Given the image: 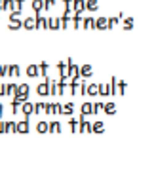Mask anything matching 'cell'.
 <instances>
[{"mask_svg": "<svg viewBox=\"0 0 154 169\" xmlns=\"http://www.w3.org/2000/svg\"><path fill=\"white\" fill-rule=\"evenodd\" d=\"M76 131H78V133H90L91 131V126H90V122H86V116L82 114L80 116V120H78V129H76Z\"/></svg>", "mask_w": 154, "mask_h": 169, "instance_id": "6da1fadb", "label": "cell"}, {"mask_svg": "<svg viewBox=\"0 0 154 169\" xmlns=\"http://www.w3.org/2000/svg\"><path fill=\"white\" fill-rule=\"evenodd\" d=\"M44 30V29H48V25H46V17H42V12L40 14H36L34 15V30Z\"/></svg>", "mask_w": 154, "mask_h": 169, "instance_id": "7a4b0ae2", "label": "cell"}, {"mask_svg": "<svg viewBox=\"0 0 154 169\" xmlns=\"http://www.w3.org/2000/svg\"><path fill=\"white\" fill-rule=\"evenodd\" d=\"M6 74L12 76V78H19V76H21L19 65H6Z\"/></svg>", "mask_w": 154, "mask_h": 169, "instance_id": "3957f363", "label": "cell"}, {"mask_svg": "<svg viewBox=\"0 0 154 169\" xmlns=\"http://www.w3.org/2000/svg\"><path fill=\"white\" fill-rule=\"evenodd\" d=\"M36 93H38L40 97H46V95H50V78H46V82H44V84H40V86L36 87Z\"/></svg>", "mask_w": 154, "mask_h": 169, "instance_id": "277c9868", "label": "cell"}, {"mask_svg": "<svg viewBox=\"0 0 154 169\" xmlns=\"http://www.w3.org/2000/svg\"><path fill=\"white\" fill-rule=\"evenodd\" d=\"M72 12L78 15L82 12H86V0H72Z\"/></svg>", "mask_w": 154, "mask_h": 169, "instance_id": "5b68a950", "label": "cell"}, {"mask_svg": "<svg viewBox=\"0 0 154 169\" xmlns=\"http://www.w3.org/2000/svg\"><path fill=\"white\" fill-rule=\"evenodd\" d=\"M93 30H107V17L101 15L93 21Z\"/></svg>", "mask_w": 154, "mask_h": 169, "instance_id": "8992f818", "label": "cell"}, {"mask_svg": "<svg viewBox=\"0 0 154 169\" xmlns=\"http://www.w3.org/2000/svg\"><path fill=\"white\" fill-rule=\"evenodd\" d=\"M15 133H21V135L29 133V118H25L23 122H17L15 123Z\"/></svg>", "mask_w": 154, "mask_h": 169, "instance_id": "52a82bcc", "label": "cell"}, {"mask_svg": "<svg viewBox=\"0 0 154 169\" xmlns=\"http://www.w3.org/2000/svg\"><path fill=\"white\" fill-rule=\"evenodd\" d=\"M59 110H61L59 103H48L44 107V112H48V114H59Z\"/></svg>", "mask_w": 154, "mask_h": 169, "instance_id": "ba28073f", "label": "cell"}, {"mask_svg": "<svg viewBox=\"0 0 154 169\" xmlns=\"http://www.w3.org/2000/svg\"><path fill=\"white\" fill-rule=\"evenodd\" d=\"M46 25H48L50 30H57V29H61L59 19H55V17H48V19H46Z\"/></svg>", "mask_w": 154, "mask_h": 169, "instance_id": "9c48e42d", "label": "cell"}, {"mask_svg": "<svg viewBox=\"0 0 154 169\" xmlns=\"http://www.w3.org/2000/svg\"><path fill=\"white\" fill-rule=\"evenodd\" d=\"M32 108H34V105H32V103H29V101H23V103H21V110H23L25 118H29V116L32 114Z\"/></svg>", "mask_w": 154, "mask_h": 169, "instance_id": "30bf717a", "label": "cell"}, {"mask_svg": "<svg viewBox=\"0 0 154 169\" xmlns=\"http://www.w3.org/2000/svg\"><path fill=\"white\" fill-rule=\"evenodd\" d=\"M27 76H29V78H38V76H40L38 65H29V66H27Z\"/></svg>", "mask_w": 154, "mask_h": 169, "instance_id": "8fae6325", "label": "cell"}, {"mask_svg": "<svg viewBox=\"0 0 154 169\" xmlns=\"http://www.w3.org/2000/svg\"><path fill=\"white\" fill-rule=\"evenodd\" d=\"M74 112V105L72 103H67V105H61V110H59V114H65V116H71Z\"/></svg>", "mask_w": 154, "mask_h": 169, "instance_id": "7c38bea8", "label": "cell"}, {"mask_svg": "<svg viewBox=\"0 0 154 169\" xmlns=\"http://www.w3.org/2000/svg\"><path fill=\"white\" fill-rule=\"evenodd\" d=\"M101 110H105L108 116H114L116 114V105L114 103H103V108Z\"/></svg>", "mask_w": 154, "mask_h": 169, "instance_id": "4fadbf2b", "label": "cell"}, {"mask_svg": "<svg viewBox=\"0 0 154 169\" xmlns=\"http://www.w3.org/2000/svg\"><path fill=\"white\" fill-rule=\"evenodd\" d=\"M21 27L23 29H27V30H34V17H27L25 21H21Z\"/></svg>", "mask_w": 154, "mask_h": 169, "instance_id": "5bb4252c", "label": "cell"}, {"mask_svg": "<svg viewBox=\"0 0 154 169\" xmlns=\"http://www.w3.org/2000/svg\"><path fill=\"white\" fill-rule=\"evenodd\" d=\"M48 133H61V123L59 122H48Z\"/></svg>", "mask_w": 154, "mask_h": 169, "instance_id": "9a60e30c", "label": "cell"}, {"mask_svg": "<svg viewBox=\"0 0 154 169\" xmlns=\"http://www.w3.org/2000/svg\"><path fill=\"white\" fill-rule=\"evenodd\" d=\"M78 72H80V76H91L93 69H91V65H82V66H78Z\"/></svg>", "mask_w": 154, "mask_h": 169, "instance_id": "2e32d148", "label": "cell"}, {"mask_svg": "<svg viewBox=\"0 0 154 169\" xmlns=\"http://www.w3.org/2000/svg\"><path fill=\"white\" fill-rule=\"evenodd\" d=\"M99 8V0H86V10L87 12H97Z\"/></svg>", "mask_w": 154, "mask_h": 169, "instance_id": "e0dca14e", "label": "cell"}, {"mask_svg": "<svg viewBox=\"0 0 154 169\" xmlns=\"http://www.w3.org/2000/svg\"><path fill=\"white\" fill-rule=\"evenodd\" d=\"M107 91L108 95H116V76L111 78V84H107Z\"/></svg>", "mask_w": 154, "mask_h": 169, "instance_id": "ac0fdd59", "label": "cell"}, {"mask_svg": "<svg viewBox=\"0 0 154 169\" xmlns=\"http://www.w3.org/2000/svg\"><path fill=\"white\" fill-rule=\"evenodd\" d=\"M32 10H34V14H40L44 10V0H32Z\"/></svg>", "mask_w": 154, "mask_h": 169, "instance_id": "d6986e66", "label": "cell"}, {"mask_svg": "<svg viewBox=\"0 0 154 169\" xmlns=\"http://www.w3.org/2000/svg\"><path fill=\"white\" fill-rule=\"evenodd\" d=\"M10 29H12V30L21 29V19L19 17H10Z\"/></svg>", "mask_w": 154, "mask_h": 169, "instance_id": "ffe728a7", "label": "cell"}, {"mask_svg": "<svg viewBox=\"0 0 154 169\" xmlns=\"http://www.w3.org/2000/svg\"><path fill=\"white\" fill-rule=\"evenodd\" d=\"M2 10H6V12H14L15 10L14 0H2Z\"/></svg>", "mask_w": 154, "mask_h": 169, "instance_id": "44dd1931", "label": "cell"}, {"mask_svg": "<svg viewBox=\"0 0 154 169\" xmlns=\"http://www.w3.org/2000/svg\"><path fill=\"white\" fill-rule=\"evenodd\" d=\"M91 131H93V133H103V131H105V123H103V122H93Z\"/></svg>", "mask_w": 154, "mask_h": 169, "instance_id": "7402d4cb", "label": "cell"}, {"mask_svg": "<svg viewBox=\"0 0 154 169\" xmlns=\"http://www.w3.org/2000/svg\"><path fill=\"white\" fill-rule=\"evenodd\" d=\"M38 69H40V74H42L44 78H48V69H50V65H48V61H42V63L38 65Z\"/></svg>", "mask_w": 154, "mask_h": 169, "instance_id": "603a6c76", "label": "cell"}, {"mask_svg": "<svg viewBox=\"0 0 154 169\" xmlns=\"http://www.w3.org/2000/svg\"><path fill=\"white\" fill-rule=\"evenodd\" d=\"M93 21H95V19H93V17H90V15H87V17H84V19H82V25H84V29H86V30H87V29H93Z\"/></svg>", "mask_w": 154, "mask_h": 169, "instance_id": "cb8c5ba5", "label": "cell"}, {"mask_svg": "<svg viewBox=\"0 0 154 169\" xmlns=\"http://www.w3.org/2000/svg\"><path fill=\"white\" fill-rule=\"evenodd\" d=\"M15 89H17V84H10V86H4V95H10L12 97L15 93Z\"/></svg>", "mask_w": 154, "mask_h": 169, "instance_id": "d4e9b609", "label": "cell"}, {"mask_svg": "<svg viewBox=\"0 0 154 169\" xmlns=\"http://www.w3.org/2000/svg\"><path fill=\"white\" fill-rule=\"evenodd\" d=\"M4 133H15V122H4Z\"/></svg>", "mask_w": 154, "mask_h": 169, "instance_id": "484cf974", "label": "cell"}, {"mask_svg": "<svg viewBox=\"0 0 154 169\" xmlns=\"http://www.w3.org/2000/svg\"><path fill=\"white\" fill-rule=\"evenodd\" d=\"M69 21H71V15L63 14V15H61V19H59V23H61V29H67V27H69Z\"/></svg>", "mask_w": 154, "mask_h": 169, "instance_id": "4316f807", "label": "cell"}, {"mask_svg": "<svg viewBox=\"0 0 154 169\" xmlns=\"http://www.w3.org/2000/svg\"><path fill=\"white\" fill-rule=\"evenodd\" d=\"M80 25H82V15L74 14V15H72V27H74V29H80Z\"/></svg>", "mask_w": 154, "mask_h": 169, "instance_id": "83f0119b", "label": "cell"}, {"mask_svg": "<svg viewBox=\"0 0 154 169\" xmlns=\"http://www.w3.org/2000/svg\"><path fill=\"white\" fill-rule=\"evenodd\" d=\"M14 99H17L19 103H23V101H29V93H21V91H15V93H14Z\"/></svg>", "mask_w": 154, "mask_h": 169, "instance_id": "f1b7e54d", "label": "cell"}, {"mask_svg": "<svg viewBox=\"0 0 154 169\" xmlns=\"http://www.w3.org/2000/svg\"><path fill=\"white\" fill-rule=\"evenodd\" d=\"M86 95H97V84L86 86Z\"/></svg>", "mask_w": 154, "mask_h": 169, "instance_id": "f546056e", "label": "cell"}, {"mask_svg": "<svg viewBox=\"0 0 154 169\" xmlns=\"http://www.w3.org/2000/svg\"><path fill=\"white\" fill-rule=\"evenodd\" d=\"M118 19H120L118 15H112V17H108V19H107V29H112V27L118 23Z\"/></svg>", "mask_w": 154, "mask_h": 169, "instance_id": "4dcf8cb0", "label": "cell"}, {"mask_svg": "<svg viewBox=\"0 0 154 169\" xmlns=\"http://www.w3.org/2000/svg\"><path fill=\"white\" fill-rule=\"evenodd\" d=\"M133 25H135L133 17H126V21H124V29H126V30H131V29H133Z\"/></svg>", "mask_w": 154, "mask_h": 169, "instance_id": "1f68e13d", "label": "cell"}, {"mask_svg": "<svg viewBox=\"0 0 154 169\" xmlns=\"http://www.w3.org/2000/svg\"><path fill=\"white\" fill-rule=\"evenodd\" d=\"M36 129H38V133H48V122H38V126H36Z\"/></svg>", "mask_w": 154, "mask_h": 169, "instance_id": "d6a6232c", "label": "cell"}, {"mask_svg": "<svg viewBox=\"0 0 154 169\" xmlns=\"http://www.w3.org/2000/svg\"><path fill=\"white\" fill-rule=\"evenodd\" d=\"M44 107H46V103H42V101H40V103H36L34 108H32V114H40V112L44 110Z\"/></svg>", "mask_w": 154, "mask_h": 169, "instance_id": "836d02e7", "label": "cell"}, {"mask_svg": "<svg viewBox=\"0 0 154 169\" xmlns=\"http://www.w3.org/2000/svg\"><path fill=\"white\" fill-rule=\"evenodd\" d=\"M82 114H84V116L91 114V103H84V105H82Z\"/></svg>", "mask_w": 154, "mask_h": 169, "instance_id": "e575fe53", "label": "cell"}, {"mask_svg": "<svg viewBox=\"0 0 154 169\" xmlns=\"http://www.w3.org/2000/svg\"><path fill=\"white\" fill-rule=\"evenodd\" d=\"M15 91H21V93H29L30 91V87L27 86V84H17V89Z\"/></svg>", "mask_w": 154, "mask_h": 169, "instance_id": "d590c367", "label": "cell"}, {"mask_svg": "<svg viewBox=\"0 0 154 169\" xmlns=\"http://www.w3.org/2000/svg\"><path fill=\"white\" fill-rule=\"evenodd\" d=\"M50 95H57V82L50 80Z\"/></svg>", "mask_w": 154, "mask_h": 169, "instance_id": "8d00e7d4", "label": "cell"}, {"mask_svg": "<svg viewBox=\"0 0 154 169\" xmlns=\"http://www.w3.org/2000/svg\"><path fill=\"white\" fill-rule=\"evenodd\" d=\"M69 126H71V131H72V133H76V129H78V120L71 118V120H69Z\"/></svg>", "mask_w": 154, "mask_h": 169, "instance_id": "74e56055", "label": "cell"}, {"mask_svg": "<svg viewBox=\"0 0 154 169\" xmlns=\"http://www.w3.org/2000/svg\"><path fill=\"white\" fill-rule=\"evenodd\" d=\"M19 107H21V103L17 99H12V114H15V112L19 110Z\"/></svg>", "mask_w": 154, "mask_h": 169, "instance_id": "f35d334b", "label": "cell"}, {"mask_svg": "<svg viewBox=\"0 0 154 169\" xmlns=\"http://www.w3.org/2000/svg\"><path fill=\"white\" fill-rule=\"evenodd\" d=\"M65 93V80H59L57 82V95H63Z\"/></svg>", "mask_w": 154, "mask_h": 169, "instance_id": "ab89813d", "label": "cell"}, {"mask_svg": "<svg viewBox=\"0 0 154 169\" xmlns=\"http://www.w3.org/2000/svg\"><path fill=\"white\" fill-rule=\"evenodd\" d=\"M55 6V0H44V10H51Z\"/></svg>", "mask_w": 154, "mask_h": 169, "instance_id": "60d3db41", "label": "cell"}, {"mask_svg": "<svg viewBox=\"0 0 154 169\" xmlns=\"http://www.w3.org/2000/svg\"><path fill=\"white\" fill-rule=\"evenodd\" d=\"M118 89H120V91H118L120 95H124V93H126V82H124V80H120V82H118Z\"/></svg>", "mask_w": 154, "mask_h": 169, "instance_id": "b9f144b4", "label": "cell"}, {"mask_svg": "<svg viewBox=\"0 0 154 169\" xmlns=\"http://www.w3.org/2000/svg\"><path fill=\"white\" fill-rule=\"evenodd\" d=\"M76 89H78V80H72V82H71V93H72V95L76 93Z\"/></svg>", "mask_w": 154, "mask_h": 169, "instance_id": "7bdbcfd3", "label": "cell"}, {"mask_svg": "<svg viewBox=\"0 0 154 169\" xmlns=\"http://www.w3.org/2000/svg\"><path fill=\"white\" fill-rule=\"evenodd\" d=\"M14 4H15V10H17V12H21V8H23L25 0H14Z\"/></svg>", "mask_w": 154, "mask_h": 169, "instance_id": "ee69618b", "label": "cell"}, {"mask_svg": "<svg viewBox=\"0 0 154 169\" xmlns=\"http://www.w3.org/2000/svg\"><path fill=\"white\" fill-rule=\"evenodd\" d=\"M86 86H87V84H86V82H82V86H80V89H82V91H80V93H82V95H84V97H86Z\"/></svg>", "mask_w": 154, "mask_h": 169, "instance_id": "f6af8a7d", "label": "cell"}, {"mask_svg": "<svg viewBox=\"0 0 154 169\" xmlns=\"http://www.w3.org/2000/svg\"><path fill=\"white\" fill-rule=\"evenodd\" d=\"M63 4H65V6H71V4H72V0H63Z\"/></svg>", "mask_w": 154, "mask_h": 169, "instance_id": "bcb514c9", "label": "cell"}, {"mask_svg": "<svg viewBox=\"0 0 154 169\" xmlns=\"http://www.w3.org/2000/svg\"><path fill=\"white\" fill-rule=\"evenodd\" d=\"M0 133H4V122H0Z\"/></svg>", "mask_w": 154, "mask_h": 169, "instance_id": "7dc6e473", "label": "cell"}, {"mask_svg": "<svg viewBox=\"0 0 154 169\" xmlns=\"http://www.w3.org/2000/svg\"><path fill=\"white\" fill-rule=\"evenodd\" d=\"M2 108H4V105L0 103V120H2Z\"/></svg>", "mask_w": 154, "mask_h": 169, "instance_id": "c3c4849f", "label": "cell"}, {"mask_svg": "<svg viewBox=\"0 0 154 169\" xmlns=\"http://www.w3.org/2000/svg\"><path fill=\"white\" fill-rule=\"evenodd\" d=\"M0 95H4V86H0Z\"/></svg>", "mask_w": 154, "mask_h": 169, "instance_id": "681fc988", "label": "cell"}, {"mask_svg": "<svg viewBox=\"0 0 154 169\" xmlns=\"http://www.w3.org/2000/svg\"><path fill=\"white\" fill-rule=\"evenodd\" d=\"M0 10H2V0H0Z\"/></svg>", "mask_w": 154, "mask_h": 169, "instance_id": "f907efd6", "label": "cell"}]
</instances>
